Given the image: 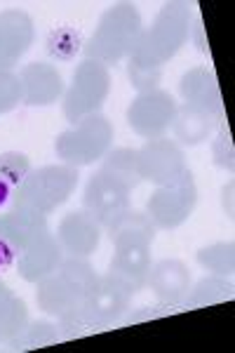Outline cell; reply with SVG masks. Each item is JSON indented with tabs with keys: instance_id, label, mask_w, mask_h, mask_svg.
Listing matches in <instances>:
<instances>
[{
	"instance_id": "cell-1",
	"label": "cell",
	"mask_w": 235,
	"mask_h": 353,
	"mask_svg": "<svg viewBox=\"0 0 235 353\" xmlns=\"http://www.w3.org/2000/svg\"><path fill=\"white\" fill-rule=\"evenodd\" d=\"M191 12L186 3H165L153 24L144 28L130 59L148 68H163L191 38Z\"/></svg>"
},
{
	"instance_id": "cell-2",
	"label": "cell",
	"mask_w": 235,
	"mask_h": 353,
	"mask_svg": "<svg viewBox=\"0 0 235 353\" xmlns=\"http://www.w3.org/2000/svg\"><path fill=\"white\" fill-rule=\"evenodd\" d=\"M141 31L144 24H141L139 10L132 3H116L101 14L94 33L83 45L85 59H94L104 66L120 64L132 54Z\"/></svg>"
},
{
	"instance_id": "cell-3",
	"label": "cell",
	"mask_w": 235,
	"mask_h": 353,
	"mask_svg": "<svg viewBox=\"0 0 235 353\" xmlns=\"http://www.w3.org/2000/svg\"><path fill=\"white\" fill-rule=\"evenodd\" d=\"M78 179V168H71V165H45V168L31 170L14 189L12 205L50 214L71 198Z\"/></svg>"
},
{
	"instance_id": "cell-4",
	"label": "cell",
	"mask_w": 235,
	"mask_h": 353,
	"mask_svg": "<svg viewBox=\"0 0 235 353\" xmlns=\"http://www.w3.org/2000/svg\"><path fill=\"white\" fill-rule=\"evenodd\" d=\"M113 144V125L106 116L94 113L85 121L73 125L71 130L61 132L54 141L57 156L71 168H85V165L99 163L111 151Z\"/></svg>"
},
{
	"instance_id": "cell-5",
	"label": "cell",
	"mask_w": 235,
	"mask_h": 353,
	"mask_svg": "<svg viewBox=\"0 0 235 353\" xmlns=\"http://www.w3.org/2000/svg\"><path fill=\"white\" fill-rule=\"evenodd\" d=\"M111 92L108 66L94 59H83L73 71L71 88L64 92V116L71 125H78L88 116L99 113Z\"/></svg>"
},
{
	"instance_id": "cell-6",
	"label": "cell",
	"mask_w": 235,
	"mask_h": 353,
	"mask_svg": "<svg viewBox=\"0 0 235 353\" xmlns=\"http://www.w3.org/2000/svg\"><path fill=\"white\" fill-rule=\"evenodd\" d=\"M198 205V186L191 170H183L179 179L170 186H158L146 203V214L158 229L172 231L193 214Z\"/></svg>"
},
{
	"instance_id": "cell-7",
	"label": "cell",
	"mask_w": 235,
	"mask_h": 353,
	"mask_svg": "<svg viewBox=\"0 0 235 353\" xmlns=\"http://www.w3.org/2000/svg\"><path fill=\"white\" fill-rule=\"evenodd\" d=\"M176 109H179L176 99L165 90L158 88L151 92H141L127 106V125L141 139H160L174 123Z\"/></svg>"
},
{
	"instance_id": "cell-8",
	"label": "cell",
	"mask_w": 235,
	"mask_h": 353,
	"mask_svg": "<svg viewBox=\"0 0 235 353\" xmlns=\"http://www.w3.org/2000/svg\"><path fill=\"white\" fill-rule=\"evenodd\" d=\"M136 163H139L141 181H151L156 186L174 184L186 170V156L183 149L172 139H151L141 149H136Z\"/></svg>"
},
{
	"instance_id": "cell-9",
	"label": "cell",
	"mask_w": 235,
	"mask_h": 353,
	"mask_svg": "<svg viewBox=\"0 0 235 353\" xmlns=\"http://www.w3.org/2000/svg\"><path fill=\"white\" fill-rule=\"evenodd\" d=\"M130 193L132 191L120 184L118 179L96 170L85 184L83 205L101 226H108L125 210H130Z\"/></svg>"
},
{
	"instance_id": "cell-10",
	"label": "cell",
	"mask_w": 235,
	"mask_h": 353,
	"mask_svg": "<svg viewBox=\"0 0 235 353\" xmlns=\"http://www.w3.org/2000/svg\"><path fill=\"white\" fill-rule=\"evenodd\" d=\"M148 269H151V248L146 245H125L116 248L108 271L104 276L125 294L134 297L146 288Z\"/></svg>"
},
{
	"instance_id": "cell-11",
	"label": "cell",
	"mask_w": 235,
	"mask_h": 353,
	"mask_svg": "<svg viewBox=\"0 0 235 353\" xmlns=\"http://www.w3.org/2000/svg\"><path fill=\"white\" fill-rule=\"evenodd\" d=\"M36 26L24 10L0 12V71H12L33 45Z\"/></svg>"
},
{
	"instance_id": "cell-12",
	"label": "cell",
	"mask_w": 235,
	"mask_h": 353,
	"mask_svg": "<svg viewBox=\"0 0 235 353\" xmlns=\"http://www.w3.org/2000/svg\"><path fill=\"white\" fill-rule=\"evenodd\" d=\"M101 229L99 224L88 210H76V212H68L64 219L59 221V229H57V241L64 248L66 257H83L88 259L90 254L96 252L101 243Z\"/></svg>"
},
{
	"instance_id": "cell-13",
	"label": "cell",
	"mask_w": 235,
	"mask_h": 353,
	"mask_svg": "<svg viewBox=\"0 0 235 353\" xmlns=\"http://www.w3.org/2000/svg\"><path fill=\"white\" fill-rule=\"evenodd\" d=\"M50 233L48 214H40L36 210L12 205V210L0 214V241H5L17 254L31 248L38 238Z\"/></svg>"
},
{
	"instance_id": "cell-14",
	"label": "cell",
	"mask_w": 235,
	"mask_h": 353,
	"mask_svg": "<svg viewBox=\"0 0 235 353\" xmlns=\"http://www.w3.org/2000/svg\"><path fill=\"white\" fill-rule=\"evenodd\" d=\"M21 101L26 106H50L64 94V78L57 66L45 61H31L21 66Z\"/></svg>"
},
{
	"instance_id": "cell-15",
	"label": "cell",
	"mask_w": 235,
	"mask_h": 353,
	"mask_svg": "<svg viewBox=\"0 0 235 353\" xmlns=\"http://www.w3.org/2000/svg\"><path fill=\"white\" fill-rule=\"evenodd\" d=\"M179 92L183 97V104L200 109L216 121L223 118V104L219 92V81L210 66H193L188 68L179 81Z\"/></svg>"
},
{
	"instance_id": "cell-16",
	"label": "cell",
	"mask_w": 235,
	"mask_h": 353,
	"mask_svg": "<svg viewBox=\"0 0 235 353\" xmlns=\"http://www.w3.org/2000/svg\"><path fill=\"white\" fill-rule=\"evenodd\" d=\"M146 285L167 306H183L191 290V271L179 259H163L148 269Z\"/></svg>"
},
{
	"instance_id": "cell-17",
	"label": "cell",
	"mask_w": 235,
	"mask_h": 353,
	"mask_svg": "<svg viewBox=\"0 0 235 353\" xmlns=\"http://www.w3.org/2000/svg\"><path fill=\"white\" fill-rule=\"evenodd\" d=\"M130 301H132L130 294L118 290L104 273H101L94 290L83 299V306L90 316L92 327L101 330V327H108V325H113V323H118L120 318L125 316V311L130 309Z\"/></svg>"
},
{
	"instance_id": "cell-18",
	"label": "cell",
	"mask_w": 235,
	"mask_h": 353,
	"mask_svg": "<svg viewBox=\"0 0 235 353\" xmlns=\"http://www.w3.org/2000/svg\"><path fill=\"white\" fill-rule=\"evenodd\" d=\"M64 257H66L64 248L59 245L54 233H45L43 238H38L31 248H26L24 252L19 254L17 271H19V276L24 278L26 283H38L59 269Z\"/></svg>"
},
{
	"instance_id": "cell-19",
	"label": "cell",
	"mask_w": 235,
	"mask_h": 353,
	"mask_svg": "<svg viewBox=\"0 0 235 353\" xmlns=\"http://www.w3.org/2000/svg\"><path fill=\"white\" fill-rule=\"evenodd\" d=\"M36 285H38L36 290L38 309L54 318H59L61 313H66L68 309H73V306L83 301V292L59 269L50 273L48 278H43V281H38Z\"/></svg>"
},
{
	"instance_id": "cell-20",
	"label": "cell",
	"mask_w": 235,
	"mask_h": 353,
	"mask_svg": "<svg viewBox=\"0 0 235 353\" xmlns=\"http://www.w3.org/2000/svg\"><path fill=\"white\" fill-rule=\"evenodd\" d=\"M108 241L116 248H125V245H146L151 248L158 236V226L153 224L151 217L139 210H125L120 217H116L106 226Z\"/></svg>"
},
{
	"instance_id": "cell-21",
	"label": "cell",
	"mask_w": 235,
	"mask_h": 353,
	"mask_svg": "<svg viewBox=\"0 0 235 353\" xmlns=\"http://www.w3.org/2000/svg\"><path fill=\"white\" fill-rule=\"evenodd\" d=\"M216 123L219 121H216L214 116H210V113L183 104L176 109L174 123H172V132H174V139L179 146H198L210 139Z\"/></svg>"
},
{
	"instance_id": "cell-22",
	"label": "cell",
	"mask_w": 235,
	"mask_h": 353,
	"mask_svg": "<svg viewBox=\"0 0 235 353\" xmlns=\"http://www.w3.org/2000/svg\"><path fill=\"white\" fill-rule=\"evenodd\" d=\"M101 172L118 179L123 186H127L130 191H134L141 184L139 176V163H136V149H111L101 158Z\"/></svg>"
},
{
	"instance_id": "cell-23",
	"label": "cell",
	"mask_w": 235,
	"mask_h": 353,
	"mask_svg": "<svg viewBox=\"0 0 235 353\" xmlns=\"http://www.w3.org/2000/svg\"><path fill=\"white\" fill-rule=\"evenodd\" d=\"M233 297V283L231 278L223 276H205L203 281H198L196 285L188 290V297L183 301V306L188 309H200V306H214L221 301Z\"/></svg>"
},
{
	"instance_id": "cell-24",
	"label": "cell",
	"mask_w": 235,
	"mask_h": 353,
	"mask_svg": "<svg viewBox=\"0 0 235 353\" xmlns=\"http://www.w3.org/2000/svg\"><path fill=\"white\" fill-rule=\"evenodd\" d=\"M28 325V309L19 297L0 299V344H10Z\"/></svg>"
},
{
	"instance_id": "cell-25",
	"label": "cell",
	"mask_w": 235,
	"mask_h": 353,
	"mask_svg": "<svg viewBox=\"0 0 235 353\" xmlns=\"http://www.w3.org/2000/svg\"><path fill=\"white\" fill-rule=\"evenodd\" d=\"M198 264L212 271L214 276L231 278L235 271V248L233 243H214L198 250Z\"/></svg>"
},
{
	"instance_id": "cell-26",
	"label": "cell",
	"mask_w": 235,
	"mask_h": 353,
	"mask_svg": "<svg viewBox=\"0 0 235 353\" xmlns=\"http://www.w3.org/2000/svg\"><path fill=\"white\" fill-rule=\"evenodd\" d=\"M57 341H59V330H57V325L48 321H36V323L28 321L24 332L10 341V346L17 351H26V349H45V346H52Z\"/></svg>"
},
{
	"instance_id": "cell-27",
	"label": "cell",
	"mask_w": 235,
	"mask_h": 353,
	"mask_svg": "<svg viewBox=\"0 0 235 353\" xmlns=\"http://www.w3.org/2000/svg\"><path fill=\"white\" fill-rule=\"evenodd\" d=\"M48 52L50 57L59 61H71L80 50H83V41H80V33L71 26H59L54 28L48 36Z\"/></svg>"
},
{
	"instance_id": "cell-28",
	"label": "cell",
	"mask_w": 235,
	"mask_h": 353,
	"mask_svg": "<svg viewBox=\"0 0 235 353\" xmlns=\"http://www.w3.org/2000/svg\"><path fill=\"white\" fill-rule=\"evenodd\" d=\"M28 172H31V161H28L26 153L19 151L0 153V181H5L8 186L17 189Z\"/></svg>"
},
{
	"instance_id": "cell-29",
	"label": "cell",
	"mask_w": 235,
	"mask_h": 353,
	"mask_svg": "<svg viewBox=\"0 0 235 353\" xmlns=\"http://www.w3.org/2000/svg\"><path fill=\"white\" fill-rule=\"evenodd\" d=\"M57 330H59V337H66V339L80 337V334L94 330V327H92V323H90L88 311H85V306H83V301L73 306V309H68L66 313H61Z\"/></svg>"
},
{
	"instance_id": "cell-30",
	"label": "cell",
	"mask_w": 235,
	"mask_h": 353,
	"mask_svg": "<svg viewBox=\"0 0 235 353\" xmlns=\"http://www.w3.org/2000/svg\"><path fill=\"white\" fill-rule=\"evenodd\" d=\"M127 76L130 83L134 90L141 92H151V90H158V83L163 78V68H148L141 64H134V61H127Z\"/></svg>"
},
{
	"instance_id": "cell-31",
	"label": "cell",
	"mask_w": 235,
	"mask_h": 353,
	"mask_svg": "<svg viewBox=\"0 0 235 353\" xmlns=\"http://www.w3.org/2000/svg\"><path fill=\"white\" fill-rule=\"evenodd\" d=\"M21 101V83L12 71H0V113L12 111Z\"/></svg>"
},
{
	"instance_id": "cell-32",
	"label": "cell",
	"mask_w": 235,
	"mask_h": 353,
	"mask_svg": "<svg viewBox=\"0 0 235 353\" xmlns=\"http://www.w3.org/2000/svg\"><path fill=\"white\" fill-rule=\"evenodd\" d=\"M214 161L219 168L233 172V141H231V132H228V128H223L219 132V137H216V141H214Z\"/></svg>"
},
{
	"instance_id": "cell-33",
	"label": "cell",
	"mask_w": 235,
	"mask_h": 353,
	"mask_svg": "<svg viewBox=\"0 0 235 353\" xmlns=\"http://www.w3.org/2000/svg\"><path fill=\"white\" fill-rule=\"evenodd\" d=\"M14 257H17V252L12 248H10L5 241H0V271H5V269H10V266L14 264Z\"/></svg>"
},
{
	"instance_id": "cell-34",
	"label": "cell",
	"mask_w": 235,
	"mask_h": 353,
	"mask_svg": "<svg viewBox=\"0 0 235 353\" xmlns=\"http://www.w3.org/2000/svg\"><path fill=\"white\" fill-rule=\"evenodd\" d=\"M12 193H14L12 186H8L5 181H0V205H5L8 201H12Z\"/></svg>"
},
{
	"instance_id": "cell-35",
	"label": "cell",
	"mask_w": 235,
	"mask_h": 353,
	"mask_svg": "<svg viewBox=\"0 0 235 353\" xmlns=\"http://www.w3.org/2000/svg\"><path fill=\"white\" fill-rule=\"evenodd\" d=\"M196 33H203V24H200V21H198V26H196ZM198 48L203 50V52H207V43L203 41V36L198 38Z\"/></svg>"
},
{
	"instance_id": "cell-36",
	"label": "cell",
	"mask_w": 235,
	"mask_h": 353,
	"mask_svg": "<svg viewBox=\"0 0 235 353\" xmlns=\"http://www.w3.org/2000/svg\"><path fill=\"white\" fill-rule=\"evenodd\" d=\"M10 294H12V290L8 288V283H3V281H0V299L10 297Z\"/></svg>"
}]
</instances>
